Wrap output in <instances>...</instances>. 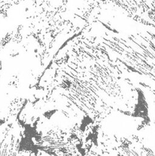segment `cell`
Returning <instances> with one entry per match:
<instances>
[{
    "label": "cell",
    "mask_w": 155,
    "mask_h": 156,
    "mask_svg": "<svg viewBox=\"0 0 155 156\" xmlns=\"http://www.w3.org/2000/svg\"><path fill=\"white\" fill-rule=\"evenodd\" d=\"M99 1H101V2H104V1H106V0H99Z\"/></svg>",
    "instance_id": "6da1fadb"
}]
</instances>
